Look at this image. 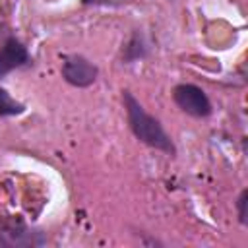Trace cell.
Returning <instances> with one entry per match:
<instances>
[{
    "instance_id": "9c48e42d",
    "label": "cell",
    "mask_w": 248,
    "mask_h": 248,
    "mask_svg": "<svg viewBox=\"0 0 248 248\" xmlns=\"http://www.w3.org/2000/svg\"><path fill=\"white\" fill-rule=\"evenodd\" d=\"M128 0H81L83 6H122Z\"/></svg>"
},
{
    "instance_id": "277c9868",
    "label": "cell",
    "mask_w": 248,
    "mask_h": 248,
    "mask_svg": "<svg viewBox=\"0 0 248 248\" xmlns=\"http://www.w3.org/2000/svg\"><path fill=\"white\" fill-rule=\"evenodd\" d=\"M172 101L176 103V107L194 116V118H205L213 112L211 101L205 95V91L194 83H178L172 89Z\"/></svg>"
},
{
    "instance_id": "3957f363",
    "label": "cell",
    "mask_w": 248,
    "mask_h": 248,
    "mask_svg": "<svg viewBox=\"0 0 248 248\" xmlns=\"http://www.w3.org/2000/svg\"><path fill=\"white\" fill-rule=\"evenodd\" d=\"M31 56L27 46L14 35V31L0 21V79L6 78L10 72L29 66Z\"/></svg>"
},
{
    "instance_id": "52a82bcc",
    "label": "cell",
    "mask_w": 248,
    "mask_h": 248,
    "mask_svg": "<svg viewBox=\"0 0 248 248\" xmlns=\"http://www.w3.org/2000/svg\"><path fill=\"white\" fill-rule=\"evenodd\" d=\"M25 110H27V108H25L23 103L16 101V99L8 93V89L0 87V116H19V114H23Z\"/></svg>"
},
{
    "instance_id": "5b68a950",
    "label": "cell",
    "mask_w": 248,
    "mask_h": 248,
    "mask_svg": "<svg viewBox=\"0 0 248 248\" xmlns=\"http://www.w3.org/2000/svg\"><path fill=\"white\" fill-rule=\"evenodd\" d=\"M99 68L83 54H66L62 58V78L74 87H89L95 83Z\"/></svg>"
},
{
    "instance_id": "8992f818",
    "label": "cell",
    "mask_w": 248,
    "mask_h": 248,
    "mask_svg": "<svg viewBox=\"0 0 248 248\" xmlns=\"http://www.w3.org/2000/svg\"><path fill=\"white\" fill-rule=\"evenodd\" d=\"M145 56H147V43L140 31H134L130 35V39L126 41V45L122 46L120 60L124 64H134L138 60H143Z\"/></svg>"
},
{
    "instance_id": "ba28073f",
    "label": "cell",
    "mask_w": 248,
    "mask_h": 248,
    "mask_svg": "<svg viewBox=\"0 0 248 248\" xmlns=\"http://www.w3.org/2000/svg\"><path fill=\"white\" fill-rule=\"evenodd\" d=\"M246 203H248V190L244 188V190L238 194V198H236V211H238V221H240V225H246V223H248V219H246Z\"/></svg>"
},
{
    "instance_id": "7a4b0ae2",
    "label": "cell",
    "mask_w": 248,
    "mask_h": 248,
    "mask_svg": "<svg viewBox=\"0 0 248 248\" xmlns=\"http://www.w3.org/2000/svg\"><path fill=\"white\" fill-rule=\"evenodd\" d=\"M46 240L41 229L27 225L19 215H0V248H37Z\"/></svg>"
},
{
    "instance_id": "6da1fadb",
    "label": "cell",
    "mask_w": 248,
    "mask_h": 248,
    "mask_svg": "<svg viewBox=\"0 0 248 248\" xmlns=\"http://www.w3.org/2000/svg\"><path fill=\"white\" fill-rule=\"evenodd\" d=\"M122 103L126 108L128 126H130L132 134L141 143H145L153 149H159L167 155H176V145L170 140V136L165 132L163 124L153 114H149L128 89L122 91Z\"/></svg>"
}]
</instances>
